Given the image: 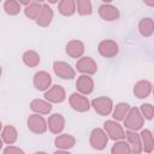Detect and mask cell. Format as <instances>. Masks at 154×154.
<instances>
[{"label": "cell", "mask_w": 154, "mask_h": 154, "mask_svg": "<svg viewBox=\"0 0 154 154\" xmlns=\"http://www.w3.org/2000/svg\"><path fill=\"white\" fill-rule=\"evenodd\" d=\"M26 124H28V129L34 132V134H37V135H41V134H45L48 129V124H47V120L45 119V117L42 114H31L29 116L28 120H26Z\"/></svg>", "instance_id": "cell-5"}, {"label": "cell", "mask_w": 154, "mask_h": 154, "mask_svg": "<svg viewBox=\"0 0 154 154\" xmlns=\"http://www.w3.org/2000/svg\"><path fill=\"white\" fill-rule=\"evenodd\" d=\"M76 7L79 16H90L93 13V5L89 0H77Z\"/></svg>", "instance_id": "cell-29"}, {"label": "cell", "mask_w": 154, "mask_h": 154, "mask_svg": "<svg viewBox=\"0 0 154 154\" xmlns=\"http://www.w3.org/2000/svg\"><path fill=\"white\" fill-rule=\"evenodd\" d=\"M75 144H76V138H75V136H72L70 134L58 135L54 140V146L61 150H69V149L73 148Z\"/></svg>", "instance_id": "cell-17"}, {"label": "cell", "mask_w": 154, "mask_h": 154, "mask_svg": "<svg viewBox=\"0 0 154 154\" xmlns=\"http://www.w3.org/2000/svg\"><path fill=\"white\" fill-rule=\"evenodd\" d=\"M34 87L40 91H47L52 85V76L47 71H38L34 75Z\"/></svg>", "instance_id": "cell-11"}, {"label": "cell", "mask_w": 154, "mask_h": 154, "mask_svg": "<svg viewBox=\"0 0 154 154\" xmlns=\"http://www.w3.org/2000/svg\"><path fill=\"white\" fill-rule=\"evenodd\" d=\"M108 135L106 134V131L101 128H95L91 130L90 136H89V143L91 146V148L96 149V150H102L106 148L107 143H108Z\"/></svg>", "instance_id": "cell-2"}, {"label": "cell", "mask_w": 154, "mask_h": 154, "mask_svg": "<svg viewBox=\"0 0 154 154\" xmlns=\"http://www.w3.org/2000/svg\"><path fill=\"white\" fill-rule=\"evenodd\" d=\"M69 103L72 109L81 112V113L88 112L91 107V102L88 100V97L79 93H72L69 97Z\"/></svg>", "instance_id": "cell-6"}, {"label": "cell", "mask_w": 154, "mask_h": 154, "mask_svg": "<svg viewBox=\"0 0 154 154\" xmlns=\"http://www.w3.org/2000/svg\"><path fill=\"white\" fill-rule=\"evenodd\" d=\"M53 71L61 79H72L76 77V70L65 61H54Z\"/></svg>", "instance_id": "cell-9"}, {"label": "cell", "mask_w": 154, "mask_h": 154, "mask_svg": "<svg viewBox=\"0 0 154 154\" xmlns=\"http://www.w3.org/2000/svg\"><path fill=\"white\" fill-rule=\"evenodd\" d=\"M141 140H142V146H143V152L147 154H150L154 150V135L150 130L143 129L140 134Z\"/></svg>", "instance_id": "cell-21"}, {"label": "cell", "mask_w": 154, "mask_h": 154, "mask_svg": "<svg viewBox=\"0 0 154 154\" xmlns=\"http://www.w3.org/2000/svg\"><path fill=\"white\" fill-rule=\"evenodd\" d=\"M97 51L100 55H102L103 58H113L119 53V46L114 40L107 38L100 41L97 46Z\"/></svg>", "instance_id": "cell-8"}, {"label": "cell", "mask_w": 154, "mask_h": 154, "mask_svg": "<svg viewBox=\"0 0 154 154\" xmlns=\"http://www.w3.org/2000/svg\"><path fill=\"white\" fill-rule=\"evenodd\" d=\"M30 109L36 114H49L52 111V103L47 100L42 99H35L30 102Z\"/></svg>", "instance_id": "cell-20"}, {"label": "cell", "mask_w": 154, "mask_h": 154, "mask_svg": "<svg viewBox=\"0 0 154 154\" xmlns=\"http://www.w3.org/2000/svg\"><path fill=\"white\" fill-rule=\"evenodd\" d=\"M152 93H153V95H154V85H153V91H152Z\"/></svg>", "instance_id": "cell-36"}, {"label": "cell", "mask_w": 154, "mask_h": 154, "mask_svg": "<svg viewBox=\"0 0 154 154\" xmlns=\"http://www.w3.org/2000/svg\"><path fill=\"white\" fill-rule=\"evenodd\" d=\"M22 60H23L24 65H26L28 67H36L41 61V58L37 52L30 49V51H26L23 53Z\"/></svg>", "instance_id": "cell-27"}, {"label": "cell", "mask_w": 154, "mask_h": 154, "mask_svg": "<svg viewBox=\"0 0 154 154\" xmlns=\"http://www.w3.org/2000/svg\"><path fill=\"white\" fill-rule=\"evenodd\" d=\"M143 2H144V5H147V6H153V7H154V1H148V0H144Z\"/></svg>", "instance_id": "cell-34"}, {"label": "cell", "mask_w": 154, "mask_h": 154, "mask_svg": "<svg viewBox=\"0 0 154 154\" xmlns=\"http://www.w3.org/2000/svg\"><path fill=\"white\" fill-rule=\"evenodd\" d=\"M153 135H154V132H153Z\"/></svg>", "instance_id": "cell-37"}, {"label": "cell", "mask_w": 154, "mask_h": 154, "mask_svg": "<svg viewBox=\"0 0 154 154\" xmlns=\"http://www.w3.org/2000/svg\"><path fill=\"white\" fill-rule=\"evenodd\" d=\"M99 14L103 20H107V22L117 20L119 18V16H120L119 10L114 5H112L111 2L101 4L99 6Z\"/></svg>", "instance_id": "cell-12"}, {"label": "cell", "mask_w": 154, "mask_h": 154, "mask_svg": "<svg viewBox=\"0 0 154 154\" xmlns=\"http://www.w3.org/2000/svg\"><path fill=\"white\" fill-rule=\"evenodd\" d=\"M42 7H43V2L31 1L26 7H24V13L29 19L37 20V18L42 11Z\"/></svg>", "instance_id": "cell-25"}, {"label": "cell", "mask_w": 154, "mask_h": 154, "mask_svg": "<svg viewBox=\"0 0 154 154\" xmlns=\"http://www.w3.org/2000/svg\"><path fill=\"white\" fill-rule=\"evenodd\" d=\"M126 140H128V143L131 147L132 154H141L143 152V146H142L141 136L136 131L126 130Z\"/></svg>", "instance_id": "cell-18"}, {"label": "cell", "mask_w": 154, "mask_h": 154, "mask_svg": "<svg viewBox=\"0 0 154 154\" xmlns=\"http://www.w3.org/2000/svg\"><path fill=\"white\" fill-rule=\"evenodd\" d=\"M138 31L143 37H149L154 34V19L144 17L138 22Z\"/></svg>", "instance_id": "cell-22"}, {"label": "cell", "mask_w": 154, "mask_h": 154, "mask_svg": "<svg viewBox=\"0 0 154 154\" xmlns=\"http://www.w3.org/2000/svg\"><path fill=\"white\" fill-rule=\"evenodd\" d=\"M45 99L51 103H61L66 99V91L63 85L55 84L45 91Z\"/></svg>", "instance_id": "cell-10"}, {"label": "cell", "mask_w": 154, "mask_h": 154, "mask_svg": "<svg viewBox=\"0 0 154 154\" xmlns=\"http://www.w3.org/2000/svg\"><path fill=\"white\" fill-rule=\"evenodd\" d=\"M131 147L128 142H125L124 140L122 141H117L114 142V144L111 148V154H131Z\"/></svg>", "instance_id": "cell-28"}, {"label": "cell", "mask_w": 154, "mask_h": 154, "mask_svg": "<svg viewBox=\"0 0 154 154\" xmlns=\"http://www.w3.org/2000/svg\"><path fill=\"white\" fill-rule=\"evenodd\" d=\"M140 111L144 119L150 120L154 118V106L152 103H142L140 107Z\"/></svg>", "instance_id": "cell-31"}, {"label": "cell", "mask_w": 154, "mask_h": 154, "mask_svg": "<svg viewBox=\"0 0 154 154\" xmlns=\"http://www.w3.org/2000/svg\"><path fill=\"white\" fill-rule=\"evenodd\" d=\"M53 17H54V13H53V10L52 7L47 4V2H43V7H42V11L36 20L37 25L42 26V28H47L51 25L52 20H53Z\"/></svg>", "instance_id": "cell-19"}, {"label": "cell", "mask_w": 154, "mask_h": 154, "mask_svg": "<svg viewBox=\"0 0 154 154\" xmlns=\"http://www.w3.org/2000/svg\"><path fill=\"white\" fill-rule=\"evenodd\" d=\"M130 109H131V107H130V105H129L128 102H118V103L114 106V108H113L112 117H113V119L117 120V122L124 120Z\"/></svg>", "instance_id": "cell-26"}, {"label": "cell", "mask_w": 154, "mask_h": 154, "mask_svg": "<svg viewBox=\"0 0 154 154\" xmlns=\"http://www.w3.org/2000/svg\"><path fill=\"white\" fill-rule=\"evenodd\" d=\"M143 124H144V118H143L140 108L131 107V109L129 111L128 116L124 119V126L126 128V130H131V131L141 130Z\"/></svg>", "instance_id": "cell-1"}, {"label": "cell", "mask_w": 154, "mask_h": 154, "mask_svg": "<svg viewBox=\"0 0 154 154\" xmlns=\"http://www.w3.org/2000/svg\"><path fill=\"white\" fill-rule=\"evenodd\" d=\"M91 107L100 116H108L113 112V101L107 96H99L91 100Z\"/></svg>", "instance_id": "cell-4"}, {"label": "cell", "mask_w": 154, "mask_h": 154, "mask_svg": "<svg viewBox=\"0 0 154 154\" xmlns=\"http://www.w3.org/2000/svg\"><path fill=\"white\" fill-rule=\"evenodd\" d=\"M76 70L82 75L91 76L97 71V64L91 57H82L76 63Z\"/></svg>", "instance_id": "cell-7"}, {"label": "cell", "mask_w": 154, "mask_h": 154, "mask_svg": "<svg viewBox=\"0 0 154 154\" xmlns=\"http://www.w3.org/2000/svg\"><path fill=\"white\" fill-rule=\"evenodd\" d=\"M1 138H2V142H5L6 144L8 146L13 144L18 138L17 129L13 125H5L1 131Z\"/></svg>", "instance_id": "cell-23"}, {"label": "cell", "mask_w": 154, "mask_h": 154, "mask_svg": "<svg viewBox=\"0 0 154 154\" xmlns=\"http://www.w3.org/2000/svg\"><path fill=\"white\" fill-rule=\"evenodd\" d=\"M2 154H25L24 150L17 146H7L4 148Z\"/></svg>", "instance_id": "cell-32"}, {"label": "cell", "mask_w": 154, "mask_h": 154, "mask_svg": "<svg viewBox=\"0 0 154 154\" xmlns=\"http://www.w3.org/2000/svg\"><path fill=\"white\" fill-rule=\"evenodd\" d=\"M47 124H48V129L52 134L59 135L65 128V118L61 113H53L48 117Z\"/></svg>", "instance_id": "cell-14"}, {"label": "cell", "mask_w": 154, "mask_h": 154, "mask_svg": "<svg viewBox=\"0 0 154 154\" xmlns=\"http://www.w3.org/2000/svg\"><path fill=\"white\" fill-rule=\"evenodd\" d=\"M53 154H71L69 150H61V149H58L57 152H54Z\"/></svg>", "instance_id": "cell-33"}, {"label": "cell", "mask_w": 154, "mask_h": 154, "mask_svg": "<svg viewBox=\"0 0 154 154\" xmlns=\"http://www.w3.org/2000/svg\"><path fill=\"white\" fill-rule=\"evenodd\" d=\"M76 88L79 94L89 95L94 90V81L88 75H81L76 81Z\"/></svg>", "instance_id": "cell-15"}, {"label": "cell", "mask_w": 154, "mask_h": 154, "mask_svg": "<svg viewBox=\"0 0 154 154\" xmlns=\"http://www.w3.org/2000/svg\"><path fill=\"white\" fill-rule=\"evenodd\" d=\"M4 10L10 16H17L22 10V5L16 0H6L4 2Z\"/></svg>", "instance_id": "cell-30"}, {"label": "cell", "mask_w": 154, "mask_h": 154, "mask_svg": "<svg viewBox=\"0 0 154 154\" xmlns=\"http://www.w3.org/2000/svg\"><path fill=\"white\" fill-rule=\"evenodd\" d=\"M65 51H66V54L69 57H71L73 59H77V58L81 59L84 54L85 46L81 40H71L66 43Z\"/></svg>", "instance_id": "cell-13"}, {"label": "cell", "mask_w": 154, "mask_h": 154, "mask_svg": "<svg viewBox=\"0 0 154 154\" xmlns=\"http://www.w3.org/2000/svg\"><path fill=\"white\" fill-rule=\"evenodd\" d=\"M153 91V85L147 79H140L134 85V94L137 99H146Z\"/></svg>", "instance_id": "cell-16"}, {"label": "cell", "mask_w": 154, "mask_h": 154, "mask_svg": "<svg viewBox=\"0 0 154 154\" xmlns=\"http://www.w3.org/2000/svg\"><path fill=\"white\" fill-rule=\"evenodd\" d=\"M103 130L108 137L113 141H122L126 137V131L117 120H106L103 124Z\"/></svg>", "instance_id": "cell-3"}, {"label": "cell", "mask_w": 154, "mask_h": 154, "mask_svg": "<svg viewBox=\"0 0 154 154\" xmlns=\"http://www.w3.org/2000/svg\"><path fill=\"white\" fill-rule=\"evenodd\" d=\"M58 11L61 16H65V17H70V16L75 14L77 12L76 1H73V0H61L60 2H58Z\"/></svg>", "instance_id": "cell-24"}, {"label": "cell", "mask_w": 154, "mask_h": 154, "mask_svg": "<svg viewBox=\"0 0 154 154\" xmlns=\"http://www.w3.org/2000/svg\"><path fill=\"white\" fill-rule=\"evenodd\" d=\"M34 154H48V153H46V152H36Z\"/></svg>", "instance_id": "cell-35"}]
</instances>
